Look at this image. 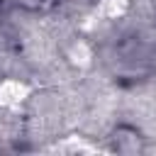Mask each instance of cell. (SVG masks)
<instances>
[{"label":"cell","mask_w":156,"mask_h":156,"mask_svg":"<svg viewBox=\"0 0 156 156\" xmlns=\"http://www.w3.org/2000/svg\"><path fill=\"white\" fill-rule=\"evenodd\" d=\"M29 98V85L24 80H17V78H10V80H2L0 83V105L2 107H20L24 100Z\"/></svg>","instance_id":"cell-1"},{"label":"cell","mask_w":156,"mask_h":156,"mask_svg":"<svg viewBox=\"0 0 156 156\" xmlns=\"http://www.w3.org/2000/svg\"><path fill=\"white\" fill-rule=\"evenodd\" d=\"M127 7H129V0H102V12H105L110 20L122 17V15L127 12Z\"/></svg>","instance_id":"cell-2"}]
</instances>
